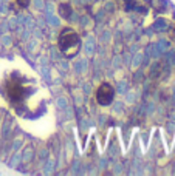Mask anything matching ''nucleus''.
Returning a JSON list of instances; mask_svg holds the SVG:
<instances>
[{
  "label": "nucleus",
  "instance_id": "1",
  "mask_svg": "<svg viewBox=\"0 0 175 176\" xmlns=\"http://www.w3.org/2000/svg\"><path fill=\"white\" fill-rule=\"evenodd\" d=\"M59 48L67 57H73L78 54L81 48V39L76 34L74 29L71 28H64L59 34Z\"/></svg>",
  "mask_w": 175,
  "mask_h": 176
},
{
  "label": "nucleus",
  "instance_id": "2",
  "mask_svg": "<svg viewBox=\"0 0 175 176\" xmlns=\"http://www.w3.org/2000/svg\"><path fill=\"white\" fill-rule=\"evenodd\" d=\"M113 97H115V90L110 83L104 82L98 87L96 90V102L99 105H110L113 102Z\"/></svg>",
  "mask_w": 175,
  "mask_h": 176
},
{
  "label": "nucleus",
  "instance_id": "3",
  "mask_svg": "<svg viewBox=\"0 0 175 176\" xmlns=\"http://www.w3.org/2000/svg\"><path fill=\"white\" fill-rule=\"evenodd\" d=\"M6 94L9 96V99L13 102H20V101H23V97H25V87L22 85L19 80L16 79H11L8 80V83H6Z\"/></svg>",
  "mask_w": 175,
  "mask_h": 176
},
{
  "label": "nucleus",
  "instance_id": "4",
  "mask_svg": "<svg viewBox=\"0 0 175 176\" xmlns=\"http://www.w3.org/2000/svg\"><path fill=\"white\" fill-rule=\"evenodd\" d=\"M71 13H73V8H71L68 3H62V5L59 6V14L64 19H68V17L71 16Z\"/></svg>",
  "mask_w": 175,
  "mask_h": 176
},
{
  "label": "nucleus",
  "instance_id": "5",
  "mask_svg": "<svg viewBox=\"0 0 175 176\" xmlns=\"http://www.w3.org/2000/svg\"><path fill=\"white\" fill-rule=\"evenodd\" d=\"M16 2L22 6V8H26V6L30 5V0H16Z\"/></svg>",
  "mask_w": 175,
  "mask_h": 176
}]
</instances>
